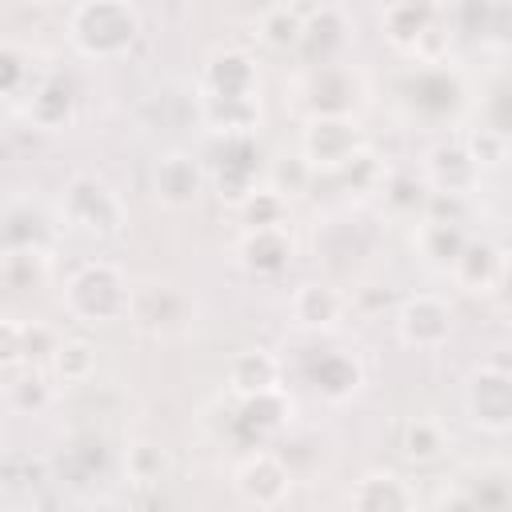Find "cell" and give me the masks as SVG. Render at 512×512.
I'll return each mask as SVG.
<instances>
[{"label":"cell","instance_id":"277c9868","mask_svg":"<svg viewBox=\"0 0 512 512\" xmlns=\"http://www.w3.org/2000/svg\"><path fill=\"white\" fill-rule=\"evenodd\" d=\"M368 100H372V84L352 56L332 60V64H300L284 88V104L296 116H320V112L360 116V108Z\"/></svg>","mask_w":512,"mask_h":512},{"label":"cell","instance_id":"836d02e7","mask_svg":"<svg viewBox=\"0 0 512 512\" xmlns=\"http://www.w3.org/2000/svg\"><path fill=\"white\" fill-rule=\"evenodd\" d=\"M36 76V56L20 40L0 36V100H24Z\"/></svg>","mask_w":512,"mask_h":512},{"label":"cell","instance_id":"83f0119b","mask_svg":"<svg viewBox=\"0 0 512 512\" xmlns=\"http://www.w3.org/2000/svg\"><path fill=\"white\" fill-rule=\"evenodd\" d=\"M388 160L364 140L336 172H328V176H320V180H332V184H340L348 196H356V200H376L380 196V188H384V180H388Z\"/></svg>","mask_w":512,"mask_h":512},{"label":"cell","instance_id":"4316f807","mask_svg":"<svg viewBox=\"0 0 512 512\" xmlns=\"http://www.w3.org/2000/svg\"><path fill=\"white\" fill-rule=\"evenodd\" d=\"M44 368H48V376L56 380V388H80V384H88L92 376H96V368H100V348H96V340H88V336H64L60 332V340H56V348L48 352V360H44Z\"/></svg>","mask_w":512,"mask_h":512},{"label":"cell","instance_id":"2e32d148","mask_svg":"<svg viewBox=\"0 0 512 512\" xmlns=\"http://www.w3.org/2000/svg\"><path fill=\"white\" fill-rule=\"evenodd\" d=\"M300 256V240L292 232V220L288 224H260V228H240L236 236V264L252 276V280H280L288 276V268L296 264Z\"/></svg>","mask_w":512,"mask_h":512},{"label":"cell","instance_id":"4fadbf2b","mask_svg":"<svg viewBox=\"0 0 512 512\" xmlns=\"http://www.w3.org/2000/svg\"><path fill=\"white\" fill-rule=\"evenodd\" d=\"M396 340L412 352H440L452 340L456 312L444 292H408L392 316Z\"/></svg>","mask_w":512,"mask_h":512},{"label":"cell","instance_id":"7c38bea8","mask_svg":"<svg viewBox=\"0 0 512 512\" xmlns=\"http://www.w3.org/2000/svg\"><path fill=\"white\" fill-rule=\"evenodd\" d=\"M292 488H296V472H292L288 456L276 452L272 444L248 448L232 468V492L248 508H280V504H288Z\"/></svg>","mask_w":512,"mask_h":512},{"label":"cell","instance_id":"ba28073f","mask_svg":"<svg viewBox=\"0 0 512 512\" xmlns=\"http://www.w3.org/2000/svg\"><path fill=\"white\" fill-rule=\"evenodd\" d=\"M308 340H312L308 352L284 356V380L296 376L324 404H348V400H356L364 392V384H368L364 360L352 348H344V344H324L320 336H308Z\"/></svg>","mask_w":512,"mask_h":512},{"label":"cell","instance_id":"d6a6232c","mask_svg":"<svg viewBox=\"0 0 512 512\" xmlns=\"http://www.w3.org/2000/svg\"><path fill=\"white\" fill-rule=\"evenodd\" d=\"M20 376L8 384V404L20 412V416H40V412H48L52 404H56V380L48 376V368L44 364H24V368H16Z\"/></svg>","mask_w":512,"mask_h":512},{"label":"cell","instance_id":"d4e9b609","mask_svg":"<svg viewBox=\"0 0 512 512\" xmlns=\"http://www.w3.org/2000/svg\"><path fill=\"white\" fill-rule=\"evenodd\" d=\"M396 448H400V456H404L412 468H436V464L452 452V428H448L440 416H432V412L408 416V420L400 424Z\"/></svg>","mask_w":512,"mask_h":512},{"label":"cell","instance_id":"4dcf8cb0","mask_svg":"<svg viewBox=\"0 0 512 512\" xmlns=\"http://www.w3.org/2000/svg\"><path fill=\"white\" fill-rule=\"evenodd\" d=\"M252 28H256V44L264 52H276V56L292 52L296 56L300 32H304V8L292 4V0H276V4H268V8L256 12Z\"/></svg>","mask_w":512,"mask_h":512},{"label":"cell","instance_id":"6da1fadb","mask_svg":"<svg viewBox=\"0 0 512 512\" xmlns=\"http://www.w3.org/2000/svg\"><path fill=\"white\" fill-rule=\"evenodd\" d=\"M196 116L212 136H256L264 124L260 60L248 48H212L196 76Z\"/></svg>","mask_w":512,"mask_h":512},{"label":"cell","instance_id":"603a6c76","mask_svg":"<svg viewBox=\"0 0 512 512\" xmlns=\"http://www.w3.org/2000/svg\"><path fill=\"white\" fill-rule=\"evenodd\" d=\"M20 104H24L28 124L40 128V132H68L76 124V92L56 72L36 76V84L28 88V96Z\"/></svg>","mask_w":512,"mask_h":512},{"label":"cell","instance_id":"484cf974","mask_svg":"<svg viewBox=\"0 0 512 512\" xmlns=\"http://www.w3.org/2000/svg\"><path fill=\"white\" fill-rule=\"evenodd\" d=\"M272 384H284V356L272 348H244L228 364L224 396H252Z\"/></svg>","mask_w":512,"mask_h":512},{"label":"cell","instance_id":"52a82bcc","mask_svg":"<svg viewBox=\"0 0 512 512\" xmlns=\"http://www.w3.org/2000/svg\"><path fill=\"white\" fill-rule=\"evenodd\" d=\"M128 288H132V276L124 272V264L96 256V260H84L64 280L60 308L76 324H120L128 312Z\"/></svg>","mask_w":512,"mask_h":512},{"label":"cell","instance_id":"ac0fdd59","mask_svg":"<svg viewBox=\"0 0 512 512\" xmlns=\"http://www.w3.org/2000/svg\"><path fill=\"white\" fill-rule=\"evenodd\" d=\"M352 312V296L332 280H304L288 296V320L300 336H332Z\"/></svg>","mask_w":512,"mask_h":512},{"label":"cell","instance_id":"1f68e13d","mask_svg":"<svg viewBox=\"0 0 512 512\" xmlns=\"http://www.w3.org/2000/svg\"><path fill=\"white\" fill-rule=\"evenodd\" d=\"M428 184H424V176L420 172H404V168H392L388 172V180H384V188H380V208L392 216V220H404V224H412L424 208H428Z\"/></svg>","mask_w":512,"mask_h":512},{"label":"cell","instance_id":"e575fe53","mask_svg":"<svg viewBox=\"0 0 512 512\" xmlns=\"http://www.w3.org/2000/svg\"><path fill=\"white\" fill-rule=\"evenodd\" d=\"M244 228H260V224H288L292 220V200L284 192H276L268 180H260L240 204H232Z\"/></svg>","mask_w":512,"mask_h":512},{"label":"cell","instance_id":"7a4b0ae2","mask_svg":"<svg viewBox=\"0 0 512 512\" xmlns=\"http://www.w3.org/2000/svg\"><path fill=\"white\" fill-rule=\"evenodd\" d=\"M68 48L88 64H116L144 40V16L132 0H72L64 20Z\"/></svg>","mask_w":512,"mask_h":512},{"label":"cell","instance_id":"8992f818","mask_svg":"<svg viewBox=\"0 0 512 512\" xmlns=\"http://www.w3.org/2000/svg\"><path fill=\"white\" fill-rule=\"evenodd\" d=\"M380 36L404 60H448L456 32L444 0H388L380 8Z\"/></svg>","mask_w":512,"mask_h":512},{"label":"cell","instance_id":"f546056e","mask_svg":"<svg viewBox=\"0 0 512 512\" xmlns=\"http://www.w3.org/2000/svg\"><path fill=\"white\" fill-rule=\"evenodd\" d=\"M52 272V248L48 244H4L0 248V288L8 292H32Z\"/></svg>","mask_w":512,"mask_h":512},{"label":"cell","instance_id":"74e56055","mask_svg":"<svg viewBox=\"0 0 512 512\" xmlns=\"http://www.w3.org/2000/svg\"><path fill=\"white\" fill-rule=\"evenodd\" d=\"M28 4H40V8H56V4H72V0H28Z\"/></svg>","mask_w":512,"mask_h":512},{"label":"cell","instance_id":"5bb4252c","mask_svg":"<svg viewBox=\"0 0 512 512\" xmlns=\"http://www.w3.org/2000/svg\"><path fill=\"white\" fill-rule=\"evenodd\" d=\"M208 168V192H216L228 204H240L260 180H264V152L256 136H216Z\"/></svg>","mask_w":512,"mask_h":512},{"label":"cell","instance_id":"3957f363","mask_svg":"<svg viewBox=\"0 0 512 512\" xmlns=\"http://www.w3.org/2000/svg\"><path fill=\"white\" fill-rule=\"evenodd\" d=\"M392 104L408 124L444 128L468 108V80L452 60H408L392 80Z\"/></svg>","mask_w":512,"mask_h":512},{"label":"cell","instance_id":"9c48e42d","mask_svg":"<svg viewBox=\"0 0 512 512\" xmlns=\"http://www.w3.org/2000/svg\"><path fill=\"white\" fill-rule=\"evenodd\" d=\"M60 224L84 240H116L128 228V204L104 176L76 172L60 192Z\"/></svg>","mask_w":512,"mask_h":512},{"label":"cell","instance_id":"cb8c5ba5","mask_svg":"<svg viewBox=\"0 0 512 512\" xmlns=\"http://www.w3.org/2000/svg\"><path fill=\"white\" fill-rule=\"evenodd\" d=\"M348 504L360 512H404L420 504V492L412 480H404L392 468H368L360 480H352Z\"/></svg>","mask_w":512,"mask_h":512},{"label":"cell","instance_id":"9a60e30c","mask_svg":"<svg viewBox=\"0 0 512 512\" xmlns=\"http://www.w3.org/2000/svg\"><path fill=\"white\" fill-rule=\"evenodd\" d=\"M148 188H152V200L160 208L188 212L208 192V168L188 148H164V152H156V160L148 168Z\"/></svg>","mask_w":512,"mask_h":512},{"label":"cell","instance_id":"d590c367","mask_svg":"<svg viewBox=\"0 0 512 512\" xmlns=\"http://www.w3.org/2000/svg\"><path fill=\"white\" fill-rule=\"evenodd\" d=\"M464 148L472 152V160H476L480 172H496L508 160V132L504 128H492V124H480V128L464 132Z\"/></svg>","mask_w":512,"mask_h":512},{"label":"cell","instance_id":"f1b7e54d","mask_svg":"<svg viewBox=\"0 0 512 512\" xmlns=\"http://www.w3.org/2000/svg\"><path fill=\"white\" fill-rule=\"evenodd\" d=\"M120 472L132 488L148 492V488H160L168 476H172V448L164 440H152V436H140V440H128L124 444V456H120Z\"/></svg>","mask_w":512,"mask_h":512},{"label":"cell","instance_id":"d6986e66","mask_svg":"<svg viewBox=\"0 0 512 512\" xmlns=\"http://www.w3.org/2000/svg\"><path fill=\"white\" fill-rule=\"evenodd\" d=\"M436 508H508L512 504V472L500 460H480L456 476L432 496Z\"/></svg>","mask_w":512,"mask_h":512},{"label":"cell","instance_id":"30bf717a","mask_svg":"<svg viewBox=\"0 0 512 512\" xmlns=\"http://www.w3.org/2000/svg\"><path fill=\"white\" fill-rule=\"evenodd\" d=\"M464 416L468 424L488 436L504 440L512 432V368L500 356H484L464 376Z\"/></svg>","mask_w":512,"mask_h":512},{"label":"cell","instance_id":"e0dca14e","mask_svg":"<svg viewBox=\"0 0 512 512\" xmlns=\"http://www.w3.org/2000/svg\"><path fill=\"white\" fill-rule=\"evenodd\" d=\"M464 296H480L492 300L504 292L508 284V248L492 236H468V244L460 248V256L452 260V268L444 272Z\"/></svg>","mask_w":512,"mask_h":512},{"label":"cell","instance_id":"8fae6325","mask_svg":"<svg viewBox=\"0 0 512 512\" xmlns=\"http://www.w3.org/2000/svg\"><path fill=\"white\" fill-rule=\"evenodd\" d=\"M364 124L352 112H320V116H300V136H296V156L308 164V172L320 180L336 172L360 144H364Z\"/></svg>","mask_w":512,"mask_h":512},{"label":"cell","instance_id":"ffe728a7","mask_svg":"<svg viewBox=\"0 0 512 512\" xmlns=\"http://www.w3.org/2000/svg\"><path fill=\"white\" fill-rule=\"evenodd\" d=\"M352 44H356V24H352L348 8H340V4H316L312 12H304V32H300L296 60L300 64L348 60Z\"/></svg>","mask_w":512,"mask_h":512},{"label":"cell","instance_id":"5b68a950","mask_svg":"<svg viewBox=\"0 0 512 512\" xmlns=\"http://www.w3.org/2000/svg\"><path fill=\"white\" fill-rule=\"evenodd\" d=\"M200 304L188 284L172 276H132L124 324L148 340H180L196 328Z\"/></svg>","mask_w":512,"mask_h":512},{"label":"cell","instance_id":"7402d4cb","mask_svg":"<svg viewBox=\"0 0 512 512\" xmlns=\"http://www.w3.org/2000/svg\"><path fill=\"white\" fill-rule=\"evenodd\" d=\"M472 228L460 220V216H448V212H436V208H424L416 220H412V252L436 268V272H448L452 260L460 256V248L468 244Z\"/></svg>","mask_w":512,"mask_h":512},{"label":"cell","instance_id":"44dd1931","mask_svg":"<svg viewBox=\"0 0 512 512\" xmlns=\"http://www.w3.org/2000/svg\"><path fill=\"white\" fill-rule=\"evenodd\" d=\"M416 172L424 176L428 192H440V196H468V200L480 192V180H484V172L476 168L472 152L464 148V136L436 140V144L424 152V160H420Z\"/></svg>","mask_w":512,"mask_h":512},{"label":"cell","instance_id":"8d00e7d4","mask_svg":"<svg viewBox=\"0 0 512 512\" xmlns=\"http://www.w3.org/2000/svg\"><path fill=\"white\" fill-rule=\"evenodd\" d=\"M24 364H32V356H28V320L0 316V372H16Z\"/></svg>","mask_w":512,"mask_h":512}]
</instances>
